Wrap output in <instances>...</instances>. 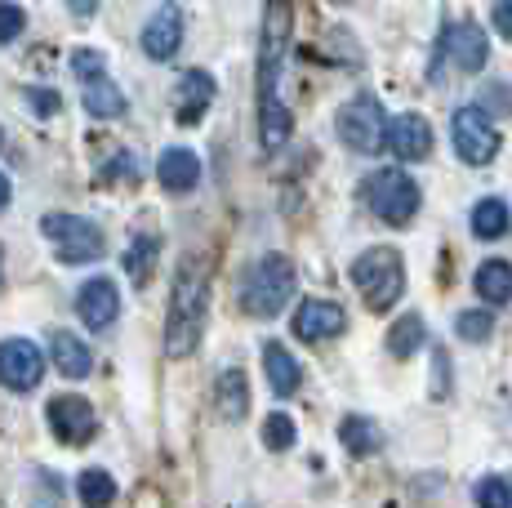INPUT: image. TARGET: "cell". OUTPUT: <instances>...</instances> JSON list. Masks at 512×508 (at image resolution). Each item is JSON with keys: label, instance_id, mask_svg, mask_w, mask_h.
Here are the masks:
<instances>
[{"label": "cell", "instance_id": "cell-1", "mask_svg": "<svg viewBox=\"0 0 512 508\" xmlns=\"http://www.w3.org/2000/svg\"><path fill=\"white\" fill-rule=\"evenodd\" d=\"M285 41H290V9L268 5V14H263V41H259V139L268 152H277L290 139V107L281 99Z\"/></svg>", "mask_w": 512, "mask_h": 508}, {"label": "cell", "instance_id": "cell-2", "mask_svg": "<svg viewBox=\"0 0 512 508\" xmlns=\"http://www.w3.org/2000/svg\"><path fill=\"white\" fill-rule=\"evenodd\" d=\"M205 308H210V268L201 259H183L174 272L170 317H165V353L170 357H187L201 344Z\"/></svg>", "mask_w": 512, "mask_h": 508}, {"label": "cell", "instance_id": "cell-3", "mask_svg": "<svg viewBox=\"0 0 512 508\" xmlns=\"http://www.w3.org/2000/svg\"><path fill=\"white\" fill-rule=\"evenodd\" d=\"M352 286L361 290V299L374 312H388L406 290V263L392 246H374L352 263Z\"/></svg>", "mask_w": 512, "mask_h": 508}, {"label": "cell", "instance_id": "cell-4", "mask_svg": "<svg viewBox=\"0 0 512 508\" xmlns=\"http://www.w3.org/2000/svg\"><path fill=\"white\" fill-rule=\"evenodd\" d=\"M290 295H294V263L281 259V254H268V259H259L245 272L241 308L250 317H277L290 304Z\"/></svg>", "mask_w": 512, "mask_h": 508}, {"label": "cell", "instance_id": "cell-5", "mask_svg": "<svg viewBox=\"0 0 512 508\" xmlns=\"http://www.w3.org/2000/svg\"><path fill=\"white\" fill-rule=\"evenodd\" d=\"M366 201L383 223L406 228L419 214V183L410 179L406 170H379V174H370V183H366Z\"/></svg>", "mask_w": 512, "mask_h": 508}, {"label": "cell", "instance_id": "cell-6", "mask_svg": "<svg viewBox=\"0 0 512 508\" xmlns=\"http://www.w3.org/2000/svg\"><path fill=\"white\" fill-rule=\"evenodd\" d=\"M41 232L54 241V250H58V259H63V263L103 259V232H98L90 219H81V214H67V210L45 214Z\"/></svg>", "mask_w": 512, "mask_h": 508}, {"label": "cell", "instance_id": "cell-7", "mask_svg": "<svg viewBox=\"0 0 512 508\" xmlns=\"http://www.w3.org/2000/svg\"><path fill=\"white\" fill-rule=\"evenodd\" d=\"M383 134H388V121H383V107L374 94H357L352 103H343L339 112V139L348 143L352 152L374 156L383 148Z\"/></svg>", "mask_w": 512, "mask_h": 508}, {"label": "cell", "instance_id": "cell-8", "mask_svg": "<svg viewBox=\"0 0 512 508\" xmlns=\"http://www.w3.org/2000/svg\"><path fill=\"white\" fill-rule=\"evenodd\" d=\"M450 134H455V152H459V161H468V165H486V161H495V152H499V134H495V125L486 121V112H481V107H459L455 121H450Z\"/></svg>", "mask_w": 512, "mask_h": 508}, {"label": "cell", "instance_id": "cell-9", "mask_svg": "<svg viewBox=\"0 0 512 508\" xmlns=\"http://www.w3.org/2000/svg\"><path fill=\"white\" fill-rule=\"evenodd\" d=\"M45 419H49V433L58 437L63 446H85L94 442L98 433V419H94V406L85 402V397H54V402L45 406Z\"/></svg>", "mask_w": 512, "mask_h": 508}, {"label": "cell", "instance_id": "cell-10", "mask_svg": "<svg viewBox=\"0 0 512 508\" xmlns=\"http://www.w3.org/2000/svg\"><path fill=\"white\" fill-rule=\"evenodd\" d=\"M45 379V357L32 339H5L0 344V384L14 393H32Z\"/></svg>", "mask_w": 512, "mask_h": 508}, {"label": "cell", "instance_id": "cell-11", "mask_svg": "<svg viewBox=\"0 0 512 508\" xmlns=\"http://www.w3.org/2000/svg\"><path fill=\"white\" fill-rule=\"evenodd\" d=\"M290 326H294V335H299L303 344H326V339L343 335L348 312H343L339 304H330V299H303Z\"/></svg>", "mask_w": 512, "mask_h": 508}, {"label": "cell", "instance_id": "cell-12", "mask_svg": "<svg viewBox=\"0 0 512 508\" xmlns=\"http://www.w3.org/2000/svg\"><path fill=\"white\" fill-rule=\"evenodd\" d=\"M76 317L90 330H107L116 317H121V290H116L112 277H90L81 290H76Z\"/></svg>", "mask_w": 512, "mask_h": 508}, {"label": "cell", "instance_id": "cell-13", "mask_svg": "<svg viewBox=\"0 0 512 508\" xmlns=\"http://www.w3.org/2000/svg\"><path fill=\"white\" fill-rule=\"evenodd\" d=\"M179 45H183V9L161 5L143 27V54L156 58V63H165V58L179 54Z\"/></svg>", "mask_w": 512, "mask_h": 508}, {"label": "cell", "instance_id": "cell-14", "mask_svg": "<svg viewBox=\"0 0 512 508\" xmlns=\"http://www.w3.org/2000/svg\"><path fill=\"white\" fill-rule=\"evenodd\" d=\"M388 148L401 156V161H423V156L432 152V130L423 116H397V121H388Z\"/></svg>", "mask_w": 512, "mask_h": 508}, {"label": "cell", "instance_id": "cell-15", "mask_svg": "<svg viewBox=\"0 0 512 508\" xmlns=\"http://www.w3.org/2000/svg\"><path fill=\"white\" fill-rule=\"evenodd\" d=\"M214 103V81L205 72H183L179 90H174V107H179V125H196L205 116V107Z\"/></svg>", "mask_w": 512, "mask_h": 508}, {"label": "cell", "instance_id": "cell-16", "mask_svg": "<svg viewBox=\"0 0 512 508\" xmlns=\"http://www.w3.org/2000/svg\"><path fill=\"white\" fill-rule=\"evenodd\" d=\"M156 174H161L165 192H192L196 183H201V161L187 148H165L161 161H156Z\"/></svg>", "mask_w": 512, "mask_h": 508}, {"label": "cell", "instance_id": "cell-17", "mask_svg": "<svg viewBox=\"0 0 512 508\" xmlns=\"http://www.w3.org/2000/svg\"><path fill=\"white\" fill-rule=\"evenodd\" d=\"M486 54H490V41L477 23H459L455 32H450V58H455L459 72H481Z\"/></svg>", "mask_w": 512, "mask_h": 508}, {"label": "cell", "instance_id": "cell-18", "mask_svg": "<svg viewBox=\"0 0 512 508\" xmlns=\"http://www.w3.org/2000/svg\"><path fill=\"white\" fill-rule=\"evenodd\" d=\"M49 348H54V366L63 370L67 379H85L94 370L90 348H85V339H76L72 330H54V335H49Z\"/></svg>", "mask_w": 512, "mask_h": 508}, {"label": "cell", "instance_id": "cell-19", "mask_svg": "<svg viewBox=\"0 0 512 508\" xmlns=\"http://www.w3.org/2000/svg\"><path fill=\"white\" fill-rule=\"evenodd\" d=\"M214 406H219L223 419H245V410H250V379H245V370L232 366L214 379Z\"/></svg>", "mask_w": 512, "mask_h": 508}, {"label": "cell", "instance_id": "cell-20", "mask_svg": "<svg viewBox=\"0 0 512 508\" xmlns=\"http://www.w3.org/2000/svg\"><path fill=\"white\" fill-rule=\"evenodd\" d=\"M263 370H268V384H272V393L277 397H290L294 388H299V379H303L299 361H294L290 348H281V344L263 348Z\"/></svg>", "mask_w": 512, "mask_h": 508}, {"label": "cell", "instance_id": "cell-21", "mask_svg": "<svg viewBox=\"0 0 512 508\" xmlns=\"http://www.w3.org/2000/svg\"><path fill=\"white\" fill-rule=\"evenodd\" d=\"M477 295L486 299V304H495V308L512 304V263H504V259L481 263L477 268Z\"/></svg>", "mask_w": 512, "mask_h": 508}, {"label": "cell", "instance_id": "cell-22", "mask_svg": "<svg viewBox=\"0 0 512 508\" xmlns=\"http://www.w3.org/2000/svg\"><path fill=\"white\" fill-rule=\"evenodd\" d=\"M156 254H161V241H156L152 232H139V237L130 241V250H125V277H130L139 290L147 286V281H152Z\"/></svg>", "mask_w": 512, "mask_h": 508}, {"label": "cell", "instance_id": "cell-23", "mask_svg": "<svg viewBox=\"0 0 512 508\" xmlns=\"http://www.w3.org/2000/svg\"><path fill=\"white\" fill-rule=\"evenodd\" d=\"M339 442L348 446L352 455H374V451L383 446V433L370 424L366 415H348V419L339 424Z\"/></svg>", "mask_w": 512, "mask_h": 508}, {"label": "cell", "instance_id": "cell-24", "mask_svg": "<svg viewBox=\"0 0 512 508\" xmlns=\"http://www.w3.org/2000/svg\"><path fill=\"white\" fill-rule=\"evenodd\" d=\"M81 99H85V112H90V116H103V121H112V116H121L125 107H130V103H125V94L116 90L107 76H103V81H90V85H85Z\"/></svg>", "mask_w": 512, "mask_h": 508}, {"label": "cell", "instance_id": "cell-25", "mask_svg": "<svg viewBox=\"0 0 512 508\" xmlns=\"http://www.w3.org/2000/svg\"><path fill=\"white\" fill-rule=\"evenodd\" d=\"M508 205L499 201V197H486V201H477V210H472V232H477L481 241H499L508 232Z\"/></svg>", "mask_w": 512, "mask_h": 508}, {"label": "cell", "instance_id": "cell-26", "mask_svg": "<svg viewBox=\"0 0 512 508\" xmlns=\"http://www.w3.org/2000/svg\"><path fill=\"white\" fill-rule=\"evenodd\" d=\"M76 495H81L85 508H107V504L116 500L112 473H103V468H85V473L76 477Z\"/></svg>", "mask_w": 512, "mask_h": 508}, {"label": "cell", "instance_id": "cell-27", "mask_svg": "<svg viewBox=\"0 0 512 508\" xmlns=\"http://www.w3.org/2000/svg\"><path fill=\"white\" fill-rule=\"evenodd\" d=\"M423 335H428V330H423V317H415V312H410V317H401L397 326L388 330V353H392V357H410V353H415V348L423 344Z\"/></svg>", "mask_w": 512, "mask_h": 508}, {"label": "cell", "instance_id": "cell-28", "mask_svg": "<svg viewBox=\"0 0 512 508\" xmlns=\"http://www.w3.org/2000/svg\"><path fill=\"white\" fill-rule=\"evenodd\" d=\"M263 446H268V451H290L294 446V419L290 415H268V424H263Z\"/></svg>", "mask_w": 512, "mask_h": 508}, {"label": "cell", "instance_id": "cell-29", "mask_svg": "<svg viewBox=\"0 0 512 508\" xmlns=\"http://www.w3.org/2000/svg\"><path fill=\"white\" fill-rule=\"evenodd\" d=\"M477 504L481 508H512V486L504 477H481L477 482Z\"/></svg>", "mask_w": 512, "mask_h": 508}, {"label": "cell", "instance_id": "cell-30", "mask_svg": "<svg viewBox=\"0 0 512 508\" xmlns=\"http://www.w3.org/2000/svg\"><path fill=\"white\" fill-rule=\"evenodd\" d=\"M455 335H459V339H472V344H481V339L495 335V321H490L486 312H459Z\"/></svg>", "mask_w": 512, "mask_h": 508}, {"label": "cell", "instance_id": "cell-31", "mask_svg": "<svg viewBox=\"0 0 512 508\" xmlns=\"http://www.w3.org/2000/svg\"><path fill=\"white\" fill-rule=\"evenodd\" d=\"M72 72L76 76H81V81L85 85H90V81H103V54H98V50H76L72 54Z\"/></svg>", "mask_w": 512, "mask_h": 508}, {"label": "cell", "instance_id": "cell-32", "mask_svg": "<svg viewBox=\"0 0 512 508\" xmlns=\"http://www.w3.org/2000/svg\"><path fill=\"white\" fill-rule=\"evenodd\" d=\"M23 103H32L36 116H54L58 107H63L58 90H41V85H27V90H23Z\"/></svg>", "mask_w": 512, "mask_h": 508}, {"label": "cell", "instance_id": "cell-33", "mask_svg": "<svg viewBox=\"0 0 512 508\" xmlns=\"http://www.w3.org/2000/svg\"><path fill=\"white\" fill-rule=\"evenodd\" d=\"M23 27H27L23 9H18V5H0V45L18 41V36H23Z\"/></svg>", "mask_w": 512, "mask_h": 508}, {"label": "cell", "instance_id": "cell-34", "mask_svg": "<svg viewBox=\"0 0 512 508\" xmlns=\"http://www.w3.org/2000/svg\"><path fill=\"white\" fill-rule=\"evenodd\" d=\"M490 18H495L499 36H508V41H512V5H495V9H490Z\"/></svg>", "mask_w": 512, "mask_h": 508}, {"label": "cell", "instance_id": "cell-35", "mask_svg": "<svg viewBox=\"0 0 512 508\" xmlns=\"http://www.w3.org/2000/svg\"><path fill=\"white\" fill-rule=\"evenodd\" d=\"M72 14H76V18H85V14H94V0H90V5H85V0H76V5H72Z\"/></svg>", "mask_w": 512, "mask_h": 508}, {"label": "cell", "instance_id": "cell-36", "mask_svg": "<svg viewBox=\"0 0 512 508\" xmlns=\"http://www.w3.org/2000/svg\"><path fill=\"white\" fill-rule=\"evenodd\" d=\"M5 205H9V179L0 174V210H5Z\"/></svg>", "mask_w": 512, "mask_h": 508}, {"label": "cell", "instance_id": "cell-37", "mask_svg": "<svg viewBox=\"0 0 512 508\" xmlns=\"http://www.w3.org/2000/svg\"><path fill=\"white\" fill-rule=\"evenodd\" d=\"M0 281H5V263H0Z\"/></svg>", "mask_w": 512, "mask_h": 508}]
</instances>
